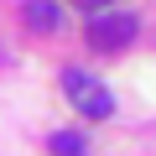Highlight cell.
I'll use <instances>...</instances> for the list:
<instances>
[{"mask_svg": "<svg viewBox=\"0 0 156 156\" xmlns=\"http://www.w3.org/2000/svg\"><path fill=\"white\" fill-rule=\"evenodd\" d=\"M62 89H68V99L83 109L89 120H109V115H115V99H109V89L99 83L94 73H83V68H68V73H62Z\"/></svg>", "mask_w": 156, "mask_h": 156, "instance_id": "1", "label": "cell"}, {"mask_svg": "<svg viewBox=\"0 0 156 156\" xmlns=\"http://www.w3.org/2000/svg\"><path fill=\"white\" fill-rule=\"evenodd\" d=\"M125 42H135V16L130 11H99L89 21V47L94 52H120Z\"/></svg>", "mask_w": 156, "mask_h": 156, "instance_id": "2", "label": "cell"}, {"mask_svg": "<svg viewBox=\"0 0 156 156\" xmlns=\"http://www.w3.org/2000/svg\"><path fill=\"white\" fill-rule=\"evenodd\" d=\"M21 11H26V26L31 31H52L57 26V5H52V0H26Z\"/></svg>", "mask_w": 156, "mask_h": 156, "instance_id": "3", "label": "cell"}, {"mask_svg": "<svg viewBox=\"0 0 156 156\" xmlns=\"http://www.w3.org/2000/svg\"><path fill=\"white\" fill-rule=\"evenodd\" d=\"M52 156H89V140L78 130H57L52 135Z\"/></svg>", "mask_w": 156, "mask_h": 156, "instance_id": "4", "label": "cell"}, {"mask_svg": "<svg viewBox=\"0 0 156 156\" xmlns=\"http://www.w3.org/2000/svg\"><path fill=\"white\" fill-rule=\"evenodd\" d=\"M73 5H83V11H94V16H99L104 5H115V0H73Z\"/></svg>", "mask_w": 156, "mask_h": 156, "instance_id": "5", "label": "cell"}]
</instances>
